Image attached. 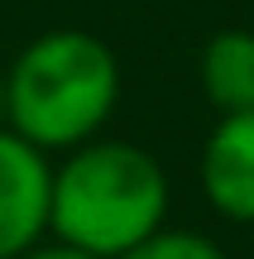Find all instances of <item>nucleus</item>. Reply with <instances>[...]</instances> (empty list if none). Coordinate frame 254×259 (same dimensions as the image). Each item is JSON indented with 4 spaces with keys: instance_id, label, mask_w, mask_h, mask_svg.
<instances>
[{
    "instance_id": "3",
    "label": "nucleus",
    "mask_w": 254,
    "mask_h": 259,
    "mask_svg": "<svg viewBox=\"0 0 254 259\" xmlns=\"http://www.w3.org/2000/svg\"><path fill=\"white\" fill-rule=\"evenodd\" d=\"M48 154L0 125V259H19L48 235Z\"/></svg>"
},
{
    "instance_id": "8",
    "label": "nucleus",
    "mask_w": 254,
    "mask_h": 259,
    "mask_svg": "<svg viewBox=\"0 0 254 259\" xmlns=\"http://www.w3.org/2000/svg\"><path fill=\"white\" fill-rule=\"evenodd\" d=\"M0 125H5V67H0Z\"/></svg>"
},
{
    "instance_id": "4",
    "label": "nucleus",
    "mask_w": 254,
    "mask_h": 259,
    "mask_svg": "<svg viewBox=\"0 0 254 259\" xmlns=\"http://www.w3.org/2000/svg\"><path fill=\"white\" fill-rule=\"evenodd\" d=\"M201 192L226 221L254 226V111L221 115L201 144Z\"/></svg>"
},
{
    "instance_id": "2",
    "label": "nucleus",
    "mask_w": 254,
    "mask_h": 259,
    "mask_svg": "<svg viewBox=\"0 0 254 259\" xmlns=\"http://www.w3.org/2000/svg\"><path fill=\"white\" fill-rule=\"evenodd\" d=\"M120 101V63L86 29H48L5 67V125L43 154H67L106 130Z\"/></svg>"
},
{
    "instance_id": "7",
    "label": "nucleus",
    "mask_w": 254,
    "mask_h": 259,
    "mask_svg": "<svg viewBox=\"0 0 254 259\" xmlns=\"http://www.w3.org/2000/svg\"><path fill=\"white\" fill-rule=\"evenodd\" d=\"M19 259H96V254H86V250H77V245H67V240H58V235H53V240H48V235H43V240H38V245H29V250L19 254Z\"/></svg>"
},
{
    "instance_id": "6",
    "label": "nucleus",
    "mask_w": 254,
    "mask_h": 259,
    "mask_svg": "<svg viewBox=\"0 0 254 259\" xmlns=\"http://www.w3.org/2000/svg\"><path fill=\"white\" fill-rule=\"evenodd\" d=\"M115 259H226L221 245L201 231H182V226H159L154 235H144L139 245H130Z\"/></svg>"
},
{
    "instance_id": "5",
    "label": "nucleus",
    "mask_w": 254,
    "mask_h": 259,
    "mask_svg": "<svg viewBox=\"0 0 254 259\" xmlns=\"http://www.w3.org/2000/svg\"><path fill=\"white\" fill-rule=\"evenodd\" d=\"M201 96L221 115L254 111V29H221L207 38L197 63Z\"/></svg>"
},
{
    "instance_id": "1",
    "label": "nucleus",
    "mask_w": 254,
    "mask_h": 259,
    "mask_svg": "<svg viewBox=\"0 0 254 259\" xmlns=\"http://www.w3.org/2000/svg\"><path fill=\"white\" fill-rule=\"evenodd\" d=\"M168 221V173L130 139L67 149L48 183V235L96 259H115Z\"/></svg>"
}]
</instances>
